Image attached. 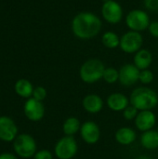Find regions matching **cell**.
I'll return each instance as SVG.
<instances>
[{
	"label": "cell",
	"instance_id": "cell-1",
	"mask_svg": "<svg viewBox=\"0 0 158 159\" xmlns=\"http://www.w3.org/2000/svg\"><path fill=\"white\" fill-rule=\"evenodd\" d=\"M102 27V20L93 12L82 11L77 13L72 20L71 28L74 35L81 40L95 38Z\"/></svg>",
	"mask_w": 158,
	"mask_h": 159
},
{
	"label": "cell",
	"instance_id": "cell-2",
	"mask_svg": "<svg viewBox=\"0 0 158 159\" xmlns=\"http://www.w3.org/2000/svg\"><path fill=\"white\" fill-rule=\"evenodd\" d=\"M129 102L139 111H153L158 105V94L151 88L138 87L131 92Z\"/></svg>",
	"mask_w": 158,
	"mask_h": 159
},
{
	"label": "cell",
	"instance_id": "cell-3",
	"mask_svg": "<svg viewBox=\"0 0 158 159\" xmlns=\"http://www.w3.org/2000/svg\"><path fill=\"white\" fill-rule=\"evenodd\" d=\"M105 68L104 63L100 59H88L80 66L79 77L86 84L96 83L102 79Z\"/></svg>",
	"mask_w": 158,
	"mask_h": 159
},
{
	"label": "cell",
	"instance_id": "cell-4",
	"mask_svg": "<svg viewBox=\"0 0 158 159\" xmlns=\"http://www.w3.org/2000/svg\"><path fill=\"white\" fill-rule=\"evenodd\" d=\"M13 149L21 158H31L37 152V146L34 139L29 134H20L13 141Z\"/></svg>",
	"mask_w": 158,
	"mask_h": 159
},
{
	"label": "cell",
	"instance_id": "cell-5",
	"mask_svg": "<svg viewBox=\"0 0 158 159\" xmlns=\"http://www.w3.org/2000/svg\"><path fill=\"white\" fill-rule=\"evenodd\" d=\"M78 151V144L74 136L61 138L54 147V154L58 159H72Z\"/></svg>",
	"mask_w": 158,
	"mask_h": 159
},
{
	"label": "cell",
	"instance_id": "cell-6",
	"mask_svg": "<svg viewBox=\"0 0 158 159\" xmlns=\"http://www.w3.org/2000/svg\"><path fill=\"white\" fill-rule=\"evenodd\" d=\"M151 23L149 14L142 9H133L129 11L126 17V24L128 28L135 32H143L149 28Z\"/></svg>",
	"mask_w": 158,
	"mask_h": 159
},
{
	"label": "cell",
	"instance_id": "cell-7",
	"mask_svg": "<svg viewBox=\"0 0 158 159\" xmlns=\"http://www.w3.org/2000/svg\"><path fill=\"white\" fill-rule=\"evenodd\" d=\"M143 37L141 33L135 31H128L120 37L119 48L127 54H135L142 48Z\"/></svg>",
	"mask_w": 158,
	"mask_h": 159
},
{
	"label": "cell",
	"instance_id": "cell-8",
	"mask_svg": "<svg viewBox=\"0 0 158 159\" xmlns=\"http://www.w3.org/2000/svg\"><path fill=\"white\" fill-rule=\"evenodd\" d=\"M124 11L121 5L115 0L103 2L102 6V16L110 24H117L123 19Z\"/></svg>",
	"mask_w": 158,
	"mask_h": 159
},
{
	"label": "cell",
	"instance_id": "cell-9",
	"mask_svg": "<svg viewBox=\"0 0 158 159\" xmlns=\"http://www.w3.org/2000/svg\"><path fill=\"white\" fill-rule=\"evenodd\" d=\"M141 71L133 63H126L119 69L118 82L127 88H130L139 82Z\"/></svg>",
	"mask_w": 158,
	"mask_h": 159
},
{
	"label": "cell",
	"instance_id": "cell-10",
	"mask_svg": "<svg viewBox=\"0 0 158 159\" xmlns=\"http://www.w3.org/2000/svg\"><path fill=\"white\" fill-rule=\"evenodd\" d=\"M80 137L88 144H95L101 138V129L98 124L94 121L88 120L81 125Z\"/></svg>",
	"mask_w": 158,
	"mask_h": 159
},
{
	"label": "cell",
	"instance_id": "cell-11",
	"mask_svg": "<svg viewBox=\"0 0 158 159\" xmlns=\"http://www.w3.org/2000/svg\"><path fill=\"white\" fill-rule=\"evenodd\" d=\"M25 116L33 122L40 121L45 116V106L42 102H39L34 98H29L23 107Z\"/></svg>",
	"mask_w": 158,
	"mask_h": 159
},
{
	"label": "cell",
	"instance_id": "cell-12",
	"mask_svg": "<svg viewBox=\"0 0 158 159\" xmlns=\"http://www.w3.org/2000/svg\"><path fill=\"white\" fill-rule=\"evenodd\" d=\"M134 121L136 129L142 132H145L155 128L156 124V116L151 110L140 111Z\"/></svg>",
	"mask_w": 158,
	"mask_h": 159
},
{
	"label": "cell",
	"instance_id": "cell-13",
	"mask_svg": "<svg viewBox=\"0 0 158 159\" xmlns=\"http://www.w3.org/2000/svg\"><path fill=\"white\" fill-rule=\"evenodd\" d=\"M18 136V128L15 122L8 116H0V140L12 142Z\"/></svg>",
	"mask_w": 158,
	"mask_h": 159
},
{
	"label": "cell",
	"instance_id": "cell-14",
	"mask_svg": "<svg viewBox=\"0 0 158 159\" xmlns=\"http://www.w3.org/2000/svg\"><path fill=\"white\" fill-rule=\"evenodd\" d=\"M108 108L114 112H123L129 104V98L120 92H114L106 99Z\"/></svg>",
	"mask_w": 158,
	"mask_h": 159
},
{
	"label": "cell",
	"instance_id": "cell-15",
	"mask_svg": "<svg viewBox=\"0 0 158 159\" xmlns=\"http://www.w3.org/2000/svg\"><path fill=\"white\" fill-rule=\"evenodd\" d=\"M104 102L98 94H88L82 101V106L88 114H98L103 108Z\"/></svg>",
	"mask_w": 158,
	"mask_h": 159
},
{
	"label": "cell",
	"instance_id": "cell-16",
	"mask_svg": "<svg viewBox=\"0 0 158 159\" xmlns=\"http://www.w3.org/2000/svg\"><path fill=\"white\" fill-rule=\"evenodd\" d=\"M115 141L117 143L123 146H128L132 144L136 139H137V134L136 131L130 128V127H122L118 129L115 132Z\"/></svg>",
	"mask_w": 158,
	"mask_h": 159
},
{
	"label": "cell",
	"instance_id": "cell-17",
	"mask_svg": "<svg viewBox=\"0 0 158 159\" xmlns=\"http://www.w3.org/2000/svg\"><path fill=\"white\" fill-rule=\"evenodd\" d=\"M153 62V55L150 50L146 48H141L134 54L133 64L140 70H146Z\"/></svg>",
	"mask_w": 158,
	"mask_h": 159
},
{
	"label": "cell",
	"instance_id": "cell-18",
	"mask_svg": "<svg viewBox=\"0 0 158 159\" xmlns=\"http://www.w3.org/2000/svg\"><path fill=\"white\" fill-rule=\"evenodd\" d=\"M141 144L147 150H155L158 148V132L157 130L151 129L142 132L141 135Z\"/></svg>",
	"mask_w": 158,
	"mask_h": 159
},
{
	"label": "cell",
	"instance_id": "cell-19",
	"mask_svg": "<svg viewBox=\"0 0 158 159\" xmlns=\"http://www.w3.org/2000/svg\"><path fill=\"white\" fill-rule=\"evenodd\" d=\"M81 123L79 119L75 116H70L68 117L62 125V130L65 136H74L76 133L80 131L81 129Z\"/></svg>",
	"mask_w": 158,
	"mask_h": 159
},
{
	"label": "cell",
	"instance_id": "cell-20",
	"mask_svg": "<svg viewBox=\"0 0 158 159\" xmlns=\"http://www.w3.org/2000/svg\"><path fill=\"white\" fill-rule=\"evenodd\" d=\"M34 89L32 83L27 79H20L15 84L16 93L22 98L29 99L31 96H33Z\"/></svg>",
	"mask_w": 158,
	"mask_h": 159
},
{
	"label": "cell",
	"instance_id": "cell-21",
	"mask_svg": "<svg viewBox=\"0 0 158 159\" xmlns=\"http://www.w3.org/2000/svg\"><path fill=\"white\" fill-rule=\"evenodd\" d=\"M102 43L105 48L114 49L119 47L120 37L116 33L112 31H107L102 36Z\"/></svg>",
	"mask_w": 158,
	"mask_h": 159
},
{
	"label": "cell",
	"instance_id": "cell-22",
	"mask_svg": "<svg viewBox=\"0 0 158 159\" xmlns=\"http://www.w3.org/2000/svg\"><path fill=\"white\" fill-rule=\"evenodd\" d=\"M102 79L107 84H115L119 80V70L114 67H106Z\"/></svg>",
	"mask_w": 158,
	"mask_h": 159
},
{
	"label": "cell",
	"instance_id": "cell-23",
	"mask_svg": "<svg viewBox=\"0 0 158 159\" xmlns=\"http://www.w3.org/2000/svg\"><path fill=\"white\" fill-rule=\"evenodd\" d=\"M154 78H155L154 73L151 70L146 69V70L141 71L140 77H139V81L142 84H143V85H148V84H151L154 81Z\"/></svg>",
	"mask_w": 158,
	"mask_h": 159
},
{
	"label": "cell",
	"instance_id": "cell-24",
	"mask_svg": "<svg viewBox=\"0 0 158 159\" xmlns=\"http://www.w3.org/2000/svg\"><path fill=\"white\" fill-rule=\"evenodd\" d=\"M139 110L136 109L134 106H132L131 104H129L124 111H123V116L126 120L128 121H131V120H135L137 115L139 114Z\"/></svg>",
	"mask_w": 158,
	"mask_h": 159
},
{
	"label": "cell",
	"instance_id": "cell-25",
	"mask_svg": "<svg viewBox=\"0 0 158 159\" xmlns=\"http://www.w3.org/2000/svg\"><path fill=\"white\" fill-rule=\"evenodd\" d=\"M47 97V90L45 88L39 86L34 88V92H33V98L39 101V102H43Z\"/></svg>",
	"mask_w": 158,
	"mask_h": 159
},
{
	"label": "cell",
	"instance_id": "cell-26",
	"mask_svg": "<svg viewBox=\"0 0 158 159\" xmlns=\"http://www.w3.org/2000/svg\"><path fill=\"white\" fill-rule=\"evenodd\" d=\"M34 159H53V155L49 150H39L34 156Z\"/></svg>",
	"mask_w": 158,
	"mask_h": 159
},
{
	"label": "cell",
	"instance_id": "cell-27",
	"mask_svg": "<svg viewBox=\"0 0 158 159\" xmlns=\"http://www.w3.org/2000/svg\"><path fill=\"white\" fill-rule=\"evenodd\" d=\"M143 5L147 10L150 11L158 10V0H143Z\"/></svg>",
	"mask_w": 158,
	"mask_h": 159
},
{
	"label": "cell",
	"instance_id": "cell-28",
	"mask_svg": "<svg viewBox=\"0 0 158 159\" xmlns=\"http://www.w3.org/2000/svg\"><path fill=\"white\" fill-rule=\"evenodd\" d=\"M148 31L153 37L158 38V20L151 21L149 28H148Z\"/></svg>",
	"mask_w": 158,
	"mask_h": 159
},
{
	"label": "cell",
	"instance_id": "cell-29",
	"mask_svg": "<svg viewBox=\"0 0 158 159\" xmlns=\"http://www.w3.org/2000/svg\"><path fill=\"white\" fill-rule=\"evenodd\" d=\"M0 159H18V157L11 153H3L0 155Z\"/></svg>",
	"mask_w": 158,
	"mask_h": 159
},
{
	"label": "cell",
	"instance_id": "cell-30",
	"mask_svg": "<svg viewBox=\"0 0 158 159\" xmlns=\"http://www.w3.org/2000/svg\"><path fill=\"white\" fill-rule=\"evenodd\" d=\"M135 159H152L150 157L146 156V155H141L139 157H137Z\"/></svg>",
	"mask_w": 158,
	"mask_h": 159
},
{
	"label": "cell",
	"instance_id": "cell-31",
	"mask_svg": "<svg viewBox=\"0 0 158 159\" xmlns=\"http://www.w3.org/2000/svg\"><path fill=\"white\" fill-rule=\"evenodd\" d=\"M106 1H109V0H103V2H106Z\"/></svg>",
	"mask_w": 158,
	"mask_h": 159
},
{
	"label": "cell",
	"instance_id": "cell-32",
	"mask_svg": "<svg viewBox=\"0 0 158 159\" xmlns=\"http://www.w3.org/2000/svg\"><path fill=\"white\" fill-rule=\"evenodd\" d=\"M156 130H157V132H158V127H157V129H156Z\"/></svg>",
	"mask_w": 158,
	"mask_h": 159
}]
</instances>
